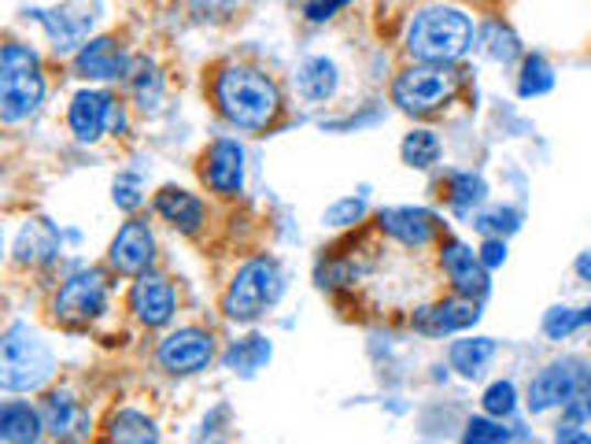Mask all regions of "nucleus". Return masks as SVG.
I'll list each match as a JSON object with an SVG mask.
<instances>
[{
  "mask_svg": "<svg viewBox=\"0 0 591 444\" xmlns=\"http://www.w3.org/2000/svg\"><path fill=\"white\" fill-rule=\"evenodd\" d=\"M222 115L241 130H267L281 111V93L256 67H226L215 82Z\"/></svg>",
  "mask_w": 591,
  "mask_h": 444,
  "instance_id": "obj_1",
  "label": "nucleus"
},
{
  "mask_svg": "<svg viewBox=\"0 0 591 444\" xmlns=\"http://www.w3.org/2000/svg\"><path fill=\"white\" fill-rule=\"evenodd\" d=\"M473 45V23L458 8H422L406 26V53L422 64H451Z\"/></svg>",
  "mask_w": 591,
  "mask_h": 444,
  "instance_id": "obj_2",
  "label": "nucleus"
},
{
  "mask_svg": "<svg viewBox=\"0 0 591 444\" xmlns=\"http://www.w3.org/2000/svg\"><path fill=\"white\" fill-rule=\"evenodd\" d=\"M56 375V356L53 348L41 341L37 330L26 322H15L4 333V352H0V386L8 392H30L41 389Z\"/></svg>",
  "mask_w": 591,
  "mask_h": 444,
  "instance_id": "obj_3",
  "label": "nucleus"
},
{
  "mask_svg": "<svg viewBox=\"0 0 591 444\" xmlns=\"http://www.w3.org/2000/svg\"><path fill=\"white\" fill-rule=\"evenodd\" d=\"M41 100H45V78H41L37 56L26 45H4V56H0V115H4V123L34 115Z\"/></svg>",
  "mask_w": 591,
  "mask_h": 444,
  "instance_id": "obj_4",
  "label": "nucleus"
},
{
  "mask_svg": "<svg viewBox=\"0 0 591 444\" xmlns=\"http://www.w3.org/2000/svg\"><path fill=\"white\" fill-rule=\"evenodd\" d=\"M285 281L274 259H248L237 275H233L226 297H222V311L233 322H256L263 311L278 304Z\"/></svg>",
  "mask_w": 591,
  "mask_h": 444,
  "instance_id": "obj_5",
  "label": "nucleus"
},
{
  "mask_svg": "<svg viewBox=\"0 0 591 444\" xmlns=\"http://www.w3.org/2000/svg\"><path fill=\"white\" fill-rule=\"evenodd\" d=\"M447 97H451V75H447L441 64L406 67L392 86V100L403 111H411V115L436 111Z\"/></svg>",
  "mask_w": 591,
  "mask_h": 444,
  "instance_id": "obj_6",
  "label": "nucleus"
},
{
  "mask_svg": "<svg viewBox=\"0 0 591 444\" xmlns=\"http://www.w3.org/2000/svg\"><path fill=\"white\" fill-rule=\"evenodd\" d=\"M211 356H215V337L197 326H186L170 333V337H163L156 352L159 367L170 370V375H197V370L208 367Z\"/></svg>",
  "mask_w": 591,
  "mask_h": 444,
  "instance_id": "obj_7",
  "label": "nucleus"
},
{
  "mask_svg": "<svg viewBox=\"0 0 591 444\" xmlns=\"http://www.w3.org/2000/svg\"><path fill=\"white\" fill-rule=\"evenodd\" d=\"M108 304V286L97 270H81V275L67 278V286L56 292L53 308H56V319L64 322H89L97 319L100 311Z\"/></svg>",
  "mask_w": 591,
  "mask_h": 444,
  "instance_id": "obj_8",
  "label": "nucleus"
},
{
  "mask_svg": "<svg viewBox=\"0 0 591 444\" xmlns=\"http://www.w3.org/2000/svg\"><path fill=\"white\" fill-rule=\"evenodd\" d=\"M111 267L119 270V275H145L148 264L156 259V237H152L148 222H126V226L119 230L115 241H111Z\"/></svg>",
  "mask_w": 591,
  "mask_h": 444,
  "instance_id": "obj_9",
  "label": "nucleus"
},
{
  "mask_svg": "<svg viewBox=\"0 0 591 444\" xmlns=\"http://www.w3.org/2000/svg\"><path fill=\"white\" fill-rule=\"evenodd\" d=\"M203 181L215 189L219 197H237L244 186V148L237 141L219 137L203 156Z\"/></svg>",
  "mask_w": 591,
  "mask_h": 444,
  "instance_id": "obj_10",
  "label": "nucleus"
},
{
  "mask_svg": "<svg viewBox=\"0 0 591 444\" xmlns=\"http://www.w3.org/2000/svg\"><path fill=\"white\" fill-rule=\"evenodd\" d=\"M130 308H134V315L145 322V326H167L178 311L175 286H170L167 278L141 275L137 286L130 289Z\"/></svg>",
  "mask_w": 591,
  "mask_h": 444,
  "instance_id": "obj_11",
  "label": "nucleus"
},
{
  "mask_svg": "<svg viewBox=\"0 0 591 444\" xmlns=\"http://www.w3.org/2000/svg\"><path fill=\"white\" fill-rule=\"evenodd\" d=\"M577 381H580V367L573 359L551 363V367H544L533 381H528V408H533L536 415L539 411L558 408V403L566 408V400L573 397Z\"/></svg>",
  "mask_w": 591,
  "mask_h": 444,
  "instance_id": "obj_12",
  "label": "nucleus"
},
{
  "mask_svg": "<svg viewBox=\"0 0 591 444\" xmlns=\"http://www.w3.org/2000/svg\"><path fill=\"white\" fill-rule=\"evenodd\" d=\"M441 264L462 297H484L488 292V267L481 264V256H473V252L462 245V241H444Z\"/></svg>",
  "mask_w": 591,
  "mask_h": 444,
  "instance_id": "obj_13",
  "label": "nucleus"
},
{
  "mask_svg": "<svg viewBox=\"0 0 591 444\" xmlns=\"http://www.w3.org/2000/svg\"><path fill=\"white\" fill-rule=\"evenodd\" d=\"M111 111H115V100H111L108 93H100V89H81V93L70 100V130H75L78 141H97L100 134H104Z\"/></svg>",
  "mask_w": 591,
  "mask_h": 444,
  "instance_id": "obj_14",
  "label": "nucleus"
},
{
  "mask_svg": "<svg viewBox=\"0 0 591 444\" xmlns=\"http://www.w3.org/2000/svg\"><path fill=\"white\" fill-rule=\"evenodd\" d=\"M75 70L81 78H122L130 70L126 53L115 45V37H97V42L81 45L75 56Z\"/></svg>",
  "mask_w": 591,
  "mask_h": 444,
  "instance_id": "obj_15",
  "label": "nucleus"
},
{
  "mask_svg": "<svg viewBox=\"0 0 591 444\" xmlns=\"http://www.w3.org/2000/svg\"><path fill=\"white\" fill-rule=\"evenodd\" d=\"M381 230L392 234L406 248H422V245H430L436 234V219L422 208H384Z\"/></svg>",
  "mask_w": 591,
  "mask_h": 444,
  "instance_id": "obj_16",
  "label": "nucleus"
},
{
  "mask_svg": "<svg viewBox=\"0 0 591 444\" xmlns=\"http://www.w3.org/2000/svg\"><path fill=\"white\" fill-rule=\"evenodd\" d=\"M481 319V311L470 300H444V304L436 308H422L414 315V326L422 333H433V337H441V333H458L466 326H473V322Z\"/></svg>",
  "mask_w": 591,
  "mask_h": 444,
  "instance_id": "obj_17",
  "label": "nucleus"
},
{
  "mask_svg": "<svg viewBox=\"0 0 591 444\" xmlns=\"http://www.w3.org/2000/svg\"><path fill=\"white\" fill-rule=\"evenodd\" d=\"M156 211L163 219L170 222V226H178L181 234H197L203 226V204L200 197L186 193V189L178 186H163L156 193Z\"/></svg>",
  "mask_w": 591,
  "mask_h": 444,
  "instance_id": "obj_18",
  "label": "nucleus"
},
{
  "mask_svg": "<svg viewBox=\"0 0 591 444\" xmlns=\"http://www.w3.org/2000/svg\"><path fill=\"white\" fill-rule=\"evenodd\" d=\"M41 430H45V419L30 403L23 400L4 403V411H0V437L8 444H37Z\"/></svg>",
  "mask_w": 591,
  "mask_h": 444,
  "instance_id": "obj_19",
  "label": "nucleus"
},
{
  "mask_svg": "<svg viewBox=\"0 0 591 444\" xmlns=\"http://www.w3.org/2000/svg\"><path fill=\"white\" fill-rule=\"evenodd\" d=\"M41 419H45V430L53 433V437L86 433V411H81L78 400L67 397V392H53V397L45 400V411H41Z\"/></svg>",
  "mask_w": 591,
  "mask_h": 444,
  "instance_id": "obj_20",
  "label": "nucleus"
},
{
  "mask_svg": "<svg viewBox=\"0 0 591 444\" xmlns=\"http://www.w3.org/2000/svg\"><path fill=\"white\" fill-rule=\"evenodd\" d=\"M59 248V234L53 222L37 219V222H26L23 234L15 241V259L19 264H34V259H53Z\"/></svg>",
  "mask_w": 591,
  "mask_h": 444,
  "instance_id": "obj_21",
  "label": "nucleus"
},
{
  "mask_svg": "<svg viewBox=\"0 0 591 444\" xmlns=\"http://www.w3.org/2000/svg\"><path fill=\"white\" fill-rule=\"evenodd\" d=\"M108 437L111 444H159V430L156 422L141 411H115L108 422Z\"/></svg>",
  "mask_w": 591,
  "mask_h": 444,
  "instance_id": "obj_22",
  "label": "nucleus"
},
{
  "mask_svg": "<svg viewBox=\"0 0 591 444\" xmlns=\"http://www.w3.org/2000/svg\"><path fill=\"white\" fill-rule=\"evenodd\" d=\"M296 82L308 100H330L336 93V67L325 56H311L296 70Z\"/></svg>",
  "mask_w": 591,
  "mask_h": 444,
  "instance_id": "obj_23",
  "label": "nucleus"
},
{
  "mask_svg": "<svg viewBox=\"0 0 591 444\" xmlns=\"http://www.w3.org/2000/svg\"><path fill=\"white\" fill-rule=\"evenodd\" d=\"M495 356V341L492 337H466L451 345V367L462 378H477L488 367V359Z\"/></svg>",
  "mask_w": 591,
  "mask_h": 444,
  "instance_id": "obj_24",
  "label": "nucleus"
},
{
  "mask_svg": "<svg viewBox=\"0 0 591 444\" xmlns=\"http://www.w3.org/2000/svg\"><path fill=\"white\" fill-rule=\"evenodd\" d=\"M67 15L70 12H37V19L48 26V34H53L56 53H67V48L81 45V37L89 34V23H93V15H75V19Z\"/></svg>",
  "mask_w": 591,
  "mask_h": 444,
  "instance_id": "obj_25",
  "label": "nucleus"
},
{
  "mask_svg": "<svg viewBox=\"0 0 591 444\" xmlns=\"http://www.w3.org/2000/svg\"><path fill=\"white\" fill-rule=\"evenodd\" d=\"M436 159H441V137L433 134V130H411V134L403 137V164L406 167H433Z\"/></svg>",
  "mask_w": 591,
  "mask_h": 444,
  "instance_id": "obj_26",
  "label": "nucleus"
},
{
  "mask_svg": "<svg viewBox=\"0 0 591 444\" xmlns=\"http://www.w3.org/2000/svg\"><path fill=\"white\" fill-rule=\"evenodd\" d=\"M555 89V70L544 56H528L525 70H522V82H517V93L522 97H544Z\"/></svg>",
  "mask_w": 591,
  "mask_h": 444,
  "instance_id": "obj_27",
  "label": "nucleus"
},
{
  "mask_svg": "<svg viewBox=\"0 0 591 444\" xmlns=\"http://www.w3.org/2000/svg\"><path fill=\"white\" fill-rule=\"evenodd\" d=\"M267 359H270V345H267V337H248V341H241V345H233V348L226 352V367H233V370H244V375H252V370H259Z\"/></svg>",
  "mask_w": 591,
  "mask_h": 444,
  "instance_id": "obj_28",
  "label": "nucleus"
},
{
  "mask_svg": "<svg viewBox=\"0 0 591 444\" xmlns=\"http://www.w3.org/2000/svg\"><path fill=\"white\" fill-rule=\"evenodd\" d=\"M488 193L484 178L477 175H451V181H447V200L458 208V211H470L473 204H481Z\"/></svg>",
  "mask_w": 591,
  "mask_h": 444,
  "instance_id": "obj_29",
  "label": "nucleus"
},
{
  "mask_svg": "<svg viewBox=\"0 0 591 444\" xmlns=\"http://www.w3.org/2000/svg\"><path fill=\"white\" fill-rule=\"evenodd\" d=\"M473 226L481 230L484 237L514 234V230L522 226V211H514V208H492V211H484V215H477Z\"/></svg>",
  "mask_w": 591,
  "mask_h": 444,
  "instance_id": "obj_30",
  "label": "nucleus"
},
{
  "mask_svg": "<svg viewBox=\"0 0 591 444\" xmlns=\"http://www.w3.org/2000/svg\"><path fill=\"white\" fill-rule=\"evenodd\" d=\"M134 93H137L141 111H159V104H163V78H159V70L152 64L141 67V75L134 82Z\"/></svg>",
  "mask_w": 591,
  "mask_h": 444,
  "instance_id": "obj_31",
  "label": "nucleus"
},
{
  "mask_svg": "<svg viewBox=\"0 0 591 444\" xmlns=\"http://www.w3.org/2000/svg\"><path fill=\"white\" fill-rule=\"evenodd\" d=\"M514 408H517V389H514V381H492V386L484 389V411H488V415L506 419Z\"/></svg>",
  "mask_w": 591,
  "mask_h": 444,
  "instance_id": "obj_32",
  "label": "nucleus"
},
{
  "mask_svg": "<svg viewBox=\"0 0 591 444\" xmlns=\"http://www.w3.org/2000/svg\"><path fill=\"white\" fill-rule=\"evenodd\" d=\"M506 441H511V430H503V422H492V419L466 422L462 444H506Z\"/></svg>",
  "mask_w": 591,
  "mask_h": 444,
  "instance_id": "obj_33",
  "label": "nucleus"
},
{
  "mask_svg": "<svg viewBox=\"0 0 591 444\" xmlns=\"http://www.w3.org/2000/svg\"><path fill=\"white\" fill-rule=\"evenodd\" d=\"M591 419V375L588 370H580V381L573 389V397L566 400V422H573V426H580V422Z\"/></svg>",
  "mask_w": 591,
  "mask_h": 444,
  "instance_id": "obj_34",
  "label": "nucleus"
},
{
  "mask_svg": "<svg viewBox=\"0 0 591 444\" xmlns=\"http://www.w3.org/2000/svg\"><path fill=\"white\" fill-rule=\"evenodd\" d=\"M580 322H584V319H580V311H573V308H551L544 315V333L551 341H566L569 333L580 326Z\"/></svg>",
  "mask_w": 591,
  "mask_h": 444,
  "instance_id": "obj_35",
  "label": "nucleus"
},
{
  "mask_svg": "<svg viewBox=\"0 0 591 444\" xmlns=\"http://www.w3.org/2000/svg\"><path fill=\"white\" fill-rule=\"evenodd\" d=\"M488 56L492 59H514L517 56V37L511 34V30H503L499 23L488 26Z\"/></svg>",
  "mask_w": 591,
  "mask_h": 444,
  "instance_id": "obj_36",
  "label": "nucleus"
},
{
  "mask_svg": "<svg viewBox=\"0 0 591 444\" xmlns=\"http://www.w3.org/2000/svg\"><path fill=\"white\" fill-rule=\"evenodd\" d=\"M363 215H366L363 200L348 197V200H336V204L325 211V222H330V226H352V222H359Z\"/></svg>",
  "mask_w": 591,
  "mask_h": 444,
  "instance_id": "obj_37",
  "label": "nucleus"
},
{
  "mask_svg": "<svg viewBox=\"0 0 591 444\" xmlns=\"http://www.w3.org/2000/svg\"><path fill=\"white\" fill-rule=\"evenodd\" d=\"M141 186H137V178L134 175H122L119 181H115V204L122 208V211H137L141 208Z\"/></svg>",
  "mask_w": 591,
  "mask_h": 444,
  "instance_id": "obj_38",
  "label": "nucleus"
},
{
  "mask_svg": "<svg viewBox=\"0 0 591 444\" xmlns=\"http://www.w3.org/2000/svg\"><path fill=\"white\" fill-rule=\"evenodd\" d=\"M481 264L488 267V270H495V267H503V259H506V245H503V237H488L484 245H481Z\"/></svg>",
  "mask_w": 591,
  "mask_h": 444,
  "instance_id": "obj_39",
  "label": "nucleus"
},
{
  "mask_svg": "<svg viewBox=\"0 0 591 444\" xmlns=\"http://www.w3.org/2000/svg\"><path fill=\"white\" fill-rule=\"evenodd\" d=\"M348 4V0H314V4H308V19L311 23H325V19H330L336 8H344Z\"/></svg>",
  "mask_w": 591,
  "mask_h": 444,
  "instance_id": "obj_40",
  "label": "nucleus"
},
{
  "mask_svg": "<svg viewBox=\"0 0 591 444\" xmlns=\"http://www.w3.org/2000/svg\"><path fill=\"white\" fill-rule=\"evenodd\" d=\"M558 444H591V433L577 430L573 422H566V426L558 430Z\"/></svg>",
  "mask_w": 591,
  "mask_h": 444,
  "instance_id": "obj_41",
  "label": "nucleus"
},
{
  "mask_svg": "<svg viewBox=\"0 0 591 444\" xmlns=\"http://www.w3.org/2000/svg\"><path fill=\"white\" fill-rule=\"evenodd\" d=\"M577 275L584 281H591V252H580L577 256Z\"/></svg>",
  "mask_w": 591,
  "mask_h": 444,
  "instance_id": "obj_42",
  "label": "nucleus"
},
{
  "mask_svg": "<svg viewBox=\"0 0 591 444\" xmlns=\"http://www.w3.org/2000/svg\"><path fill=\"white\" fill-rule=\"evenodd\" d=\"M580 319H584V322H591V308H584V311H580Z\"/></svg>",
  "mask_w": 591,
  "mask_h": 444,
  "instance_id": "obj_43",
  "label": "nucleus"
}]
</instances>
